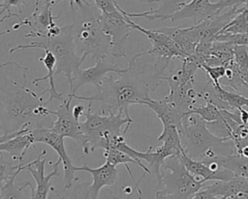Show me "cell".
Wrapping results in <instances>:
<instances>
[{
    "label": "cell",
    "mask_w": 248,
    "mask_h": 199,
    "mask_svg": "<svg viewBox=\"0 0 248 199\" xmlns=\"http://www.w3.org/2000/svg\"><path fill=\"white\" fill-rule=\"evenodd\" d=\"M140 105L152 110L162 124H173L179 128L181 126L184 114L170 100L164 97L161 100H154L151 97L141 102Z\"/></svg>",
    "instance_id": "cell-20"
},
{
    "label": "cell",
    "mask_w": 248,
    "mask_h": 199,
    "mask_svg": "<svg viewBox=\"0 0 248 199\" xmlns=\"http://www.w3.org/2000/svg\"><path fill=\"white\" fill-rule=\"evenodd\" d=\"M32 137L36 143H43L52 148L58 154V158L61 160L64 169V188L70 189L74 181H78L75 173L78 171V167L74 166L70 157L68 156L65 146L64 138L62 135L54 132L51 128L39 127L31 130Z\"/></svg>",
    "instance_id": "cell-10"
},
{
    "label": "cell",
    "mask_w": 248,
    "mask_h": 199,
    "mask_svg": "<svg viewBox=\"0 0 248 199\" xmlns=\"http://www.w3.org/2000/svg\"><path fill=\"white\" fill-rule=\"evenodd\" d=\"M200 68L204 70L206 76L208 77V80L215 85V86H221L220 80L225 77L227 67L224 65L219 66H210L207 64H201Z\"/></svg>",
    "instance_id": "cell-35"
},
{
    "label": "cell",
    "mask_w": 248,
    "mask_h": 199,
    "mask_svg": "<svg viewBox=\"0 0 248 199\" xmlns=\"http://www.w3.org/2000/svg\"><path fill=\"white\" fill-rule=\"evenodd\" d=\"M142 57V52L136 53L128 60V66L114 79L111 75L106 77L97 92L91 96L74 95V98L84 101L100 102L101 114H117L123 111L129 115V106L141 104L150 98V93L163 82V75L157 70L154 62H147Z\"/></svg>",
    "instance_id": "cell-2"
},
{
    "label": "cell",
    "mask_w": 248,
    "mask_h": 199,
    "mask_svg": "<svg viewBox=\"0 0 248 199\" xmlns=\"http://www.w3.org/2000/svg\"><path fill=\"white\" fill-rule=\"evenodd\" d=\"M234 67L248 85V49L247 46H234Z\"/></svg>",
    "instance_id": "cell-32"
},
{
    "label": "cell",
    "mask_w": 248,
    "mask_h": 199,
    "mask_svg": "<svg viewBox=\"0 0 248 199\" xmlns=\"http://www.w3.org/2000/svg\"><path fill=\"white\" fill-rule=\"evenodd\" d=\"M155 2L158 3L157 9L145 11L142 13H128L124 11L119 5H117V8L119 11L130 17H142L149 20H168L169 17L179 11L188 2V0H155Z\"/></svg>",
    "instance_id": "cell-23"
},
{
    "label": "cell",
    "mask_w": 248,
    "mask_h": 199,
    "mask_svg": "<svg viewBox=\"0 0 248 199\" xmlns=\"http://www.w3.org/2000/svg\"><path fill=\"white\" fill-rule=\"evenodd\" d=\"M101 21L104 30L110 38V55L113 58L126 57V43L132 26L125 15L117 8L112 13H102Z\"/></svg>",
    "instance_id": "cell-9"
},
{
    "label": "cell",
    "mask_w": 248,
    "mask_h": 199,
    "mask_svg": "<svg viewBox=\"0 0 248 199\" xmlns=\"http://www.w3.org/2000/svg\"><path fill=\"white\" fill-rule=\"evenodd\" d=\"M78 171H86L92 176V182L86 185V198H98L100 190L104 186L113 184L117 177L116 166L108 161L97 168H90L83 164L78 167Z\"/></svg>",
    "instance_id": "cell-17"
},
{
    "label": "cell",
    "mask_w": 248,
    "mask_h": 199,
    "mask_svg": "<svg viewBox=\"0 0 248 199\" xmlns=\"http://www.w3.org/2000/svg\"><path fill=\"white\" fill-rule=\"evenodd\" d=\"M228 2L230 4V7L248 5V0H228Z\"/></svg>",
    "instance_id": "cell-40"
},
{
    "label": "cell",
    "mask_w": 248,
    "mask_h": 199,
    "mask_svg": "<svg viewBox=\"0 0 248 199\" xmlns=\"http://www.w3.org/2000/svg\"><path fill=\"white\" fill-rule=\"evenodd\" d=\"M124 69H121L118 65L108 62L107 58L96 60V64L92 67L79 70L73 78L70 85V95L74 97L77 90L84 84H92L96 88L102 83L103 80L107 77L108 73H116L117 75L122 73Z\"/></svg>",
    "instance_id": "cell-14"
},
{
    "label": "cell",
    "mask_w": 248,
    "mask_h": 199,
    "mask_svg": "<svg viewBox=\"0 0 248 199\" xmlns=\"http://www.w3.org/2000/svg\"><path fill=\"white\" fill-rule=\"evenodd\" d=\"M137 1L143 2V3H148V4H151V3H154V2H155V0H137Z\"/></svg>",
    "instance_id": "cell-41"
},
{
    "label": "cell",
    "mask_w": 248,
    "mask_h": 199,
    "mask_svg": "<svg viewBox=\"0 0 248 199\" xmlns=\"http://www.w3.org/2000/svg\"><path fill=\"white\" fill-rule=\"evenodd\" d=\"M95 6L102 13H112L117 10L118 3L115 0H93Z\"/></svg>",
    "instance_id": "cell-37"
},
{
    "label": "cell",
    "mask_w": 248,
    "mask_h": 199,
    "mask_svg": "<svg viewBox=\"0 0 248 199\" xmlns=\"http://www.w3.org/2000/svg\"><path fill=\"white\" fill-rule=\"evenodd\" d=\"M181 159L186 166V168L196 177L202 178L203 181L208 182V181H229L235 177V175L225 168H222L220 170L214 171L210 169V167L205 164L202 160H197L193 159L190 156H188L184 151L180 153Z\"/></svg>",
    "instance_id": "cell-21"
},
{
    "label": "cell",
    "mask_w": 248,
    "mask_h": 199,
    "mask_svg": "<svg viewBox=\"0 0 248 199\" xmlns=\"http://www.w3.org/2000/svg\"><path fill=\"white\" fill-rule=\"evenodd\" d=\"M40 61L44 63L47 70V75L42 78H36L33 80L32 83L34 85H39L38 82H42L45 80H48L49 82V86L48 88H46L43 90L44 93L49 92V99L47 100V103H49L52 100H57L59 102H63L67 96H65L62 93L57 92L55 88V83H54V75H55V70H56V57L50 50H45V56L39 58Z\"/></svg>",
    "instance_id": "cell-24"
},
{
    "label": "cell",
    "mask_w": 248,
    "mask_h": 199,
    "mask_svg": "<svg viewBox=\"0 0 248 199\" xmlns=\"http://www.w3.org/2000/svg\"><path fill=\"white\" fill-rule=\"evenodd\" d=\"M248 32V5L240 7L239 12L226 25L221 33H246ZM220 33V34H221Z\"/></svg>",
    "instance_id": "cell-31"
},
{
    "label": "cell",
    "mask_w": 248,
    "mask_h": 199,
    "mask_svg": "<svg viewBox=\"0 0 248 199\" xmlns=\"http://www.w3.org/2000/svg\"><path fill=\"white\" fill-rule=\"evenodd\" d=\"M31 130L26 127L13 134L0 136V150L7 152L15 160L22 161L27 149L35 145Z\"/></svg>",
    "instance_id": "cell-18"
},
{
    "label": "cell",
    "mask_w": 248,
    "mask_h": 199,
    "mask_svg": "<svg viewBox=\"0 0 248 199\" xmlns=\"http://www.w3.org/2000/svg\"><path fill=\"white\" fill-rule=\"evenodd\" d=\"M84 111H85L84 106H82V105H80V104H79V105H76V106L72 109V112H73V115H74L75 118H76L77 120H78V121H79L80 116L84 115Z\"/></svg>",
    "instance_id": "cell-38"
},
{
    "label": "cell",
    "mask_w": 248,
    "mask_h": 199,
    "mask_svg": "<svg viewBox=\"0 0 248 199\" xmlns=\"http://www.w3.org/2000/svg\"><path fill=\"white\" fill-rule=\"evenodd\" d=\"M53 6V3L45 0L44 5L36 8L30 17L14 24L13 30H17L20 26L27 25L30 28V32L25 35V38H36L40 35L46 34L49 28L57 25L55 23V19H57L59 16L54 17L52 15Z\"/></svg>",
    "instance_id": "cell-16"
},
{
    "label": "cell",
    "mask_w": 248,
    "mask_h": 199,
    "mask_svg": "<svg viewBox=\"0 0 248 199\" xmlns=\"http://www.w3.org/2000/svg\"><path fill=\"white\" fill-rule=\"evenodd\" d=\"M26 45H18L10 50V53L26 49H43L50 50L56 57L55 75L63 74L69 84L74 76L80 70V65L85 59L76 51L74 43V23L62 27L60 34L54 37H38Z\"/></svg>",
    "instance_id": "cell-5"
},
{
    "label": "cell",
    "mask_w": 248,
    "mask_h": 199,
    "mask_svg": "<svg viewBox=\"0 0 248 199\" xmlns=\"http://www.w3.org/2000/svg\"><path fill=\"white\" fill-rule=\"evenodd\" d=\"M73 98L74 97L72 95L68 94L67 98L61 102L55 111H53V116H56V120L52 123L50 128L63 137L74 139L82 147L84 150L86 149V139L84 133L81 130L80 122L75 118L70 108Z\"/></svg>",
    "instance_id": "cell-11"
},
{
    "label": "cell",
    "mask_w": 248,
    "mask_h": 199,
    "mask_svg": "<svg viewBox=\"0 0 248 199\" xmlns=\"http://www.w3.org/2000/svg\"><path fill=\"white\" fill-rule=\"evenodd\" d=\"M104 157L106 158V161H108L109 163L113 164L114 166H118L120 164H124L126 170L128 171L130 177L132 178V180L135 182V186H137V182L136 179L133 175L132 170L130 169V167L128 166V163H133L136 164L138 166H140L145 173L150 174L151 171L149 169V167H145L142 162H140L138 160H136L135 158H133L132 156H130L129 154H127L126 152H123L117 149H105L104 151Z\"/></svg>",
    "instance_id": "cell-27"
},
{
    "label": "cell",
    "mask_w": 248,
    "mask_h": 199,
    "mask_svg": "<svg viewBox=\"0 0 248 199\" xmlns=\"http://www.w3.org/2000/svg\"><path fill=\"white\" fill-rule=\"evenodd\" d=\"M92 103L89 101L86 113H84L85 120L80 122V127L86 139V149L83 150L85 154L94 151L97 149L99 141L103 135L108 132L127 133L130 125L133 123L132 117L123 116L124 112L119 111L117 114L99 115L91 112Z\"/></svg>",
    "instance_id": "cell-7"
},
{
    "label": "cell",
    "mask_w": 248,
    "mask_h": 199,
    "mask_svg": "<svg viewBox=\"0 0 248 199\" xmlns=\"http://www.w3.org/2000/svg\"><path fill=\"white\" fill-rule=\"evenodd\" d=\"M160 174L155 194L158 199L193 198L205 182L202 179H197L186 168L180 153L167 157L160 168Z\"/></svg>",
    "instance_id": "cell-6"
},
{
    "label": "cell",
    "mask_w": 248,
    "mask_h": 199,
    "mask_svg": "<svg viewBox=\"0 0 248 199\" xmlns=\"http://www.w3.org/2000/svg\"><path fill=\"white\" fill-rule=\"evenodd\" d=\"M46 153V150L43 149L42 152L39 154V156L34 161L27 163V166H26V170L28 172H30V174L34 178L36 184H37L36 188L34 189L32 184L29 182V187L31 188V195H30L31 198H46L49 190L58 194L56 189L51 186L50 180L53 177L59 176L58 166L61 163V160L58 158V160L53 165V167H54L53 170L49 174L46 175L45 174V164L46 162V158L42 159V156H44Z\"/></svg>",
    "instance_id": "cell-15"
},
{
    "label": "cell",
    "mask_w": 248,
    "mask_h": 199,
    "mask_svg": "<svg viewBox=\"0 0 248 199\" xmlns=\"http://www.w3.org/2000/svg\"><path fill=\"white\" fill-rule=\"evenodd\" d=\"M217 41H224L235 46H247L248 47V32L246 33H221L215 37Z\"/></svg>",
    "instance_id": "cell-36"
},
{
    "label": "cell",
    "mask_w": 248,
    "mask_h": 199,
    "mask_svg": "<svg viewBox=\"0 0 248 199\" xmlns=\"http://www.w3.org/2000/svg\"><path fill=\"white\" fill-rule=\"evenodd\" d=\"M228 8H230L228 0H219L215 3H212L209 0H191L179 11L170 16L168 19L174 22L180 19L189 18L194 21V24H198L202 20L219 15Z\"/></svg>",
    "instance_id": "cell-12"
},
{
    "label": "cell",
    "mask_w": 248,
    "mask_h": 199,
    "mask_svg": "<svg viewBox=\"0 0 248 199\" xmlns=\"http://www.w3.org/2000/svg\"><path fill=\"white\" fill-rule=\"evenodd\" d=\"M194 83L195 80L183 83H170L169 84L170 92L165 96L167 99L173 102L184 116L196 106L199 99H202L201 91L195 89Z\"/></svg>",
    "instance_id": "cell-19"
},
{
    "label": "cell",
    "mask_w": 248,
    "mask_h": 199,
    "mask_svg": "<svg viewBox=\"0 0 248 199\" xmlns=\"http://www.w3.org/2000/svg\"><path fill=\"white\" fill-rule=\"evenodd\" d=\"M193 198H248V179L235 176L229 181H214Z\"/></svg>",
    "instance_id": "cell-13"
},
{
    "label": "cell",
    "mask_w": 248,
    "mask_h": 199,
    "mask_svg": "<svg viewBox=\"0 0 248 199\" xmlns=\"http://www.w3.org/2000/svg\"><path fill=\"white\" fill-rule=\"evenodd\" d=\"M203 160H214L222 168L232 171L235 176L245 177L248 179V157L237 152L229 155H216L212 158Z\"/></svg>",
    "instance_id": "cell-26"
},
{
    "label": "cell",
    "mask_w": 248,
    "mask_h": 199,
    "mask_svg": "<svg viewBox=\"0 0 248 199\" xmlns=\"http://www.w3.org/2000/svg\"><path fill=\"white\" fill-rule=\"evenodd\" d=\"M80 10V19L74 22L76 51L82 57L91 55L95 60L110 55V38L103 28L102 12L86 0L76 2Z\"/></svg>",
    "instance_id": "cell-4"
},
{
    "label": "cell",
    "mask_w": 248,
    "mask_h": 199,
    "mask_svg": "<svg viewBox=\"0 0 248 199\" xmlns=\"http://www.w3.org/2000/svg\"><path fill=\"white\" fill-rule=\"evenodd\" d=\"M25 66L15 61H7L0 66V130L1 136L17 132L23 128L44 127L42 121L53 111L43 101V91L39 95L27 86Z\"/></svg>",
    "instance_id": "cell-1"
},
{
    "label": "cell",
    "mask_w": 248,
    "mask_h": 199,
    "mask_svg": "<svg viewBox=\"0 0 248 199\" xmlns=\"http://www.w3.org/2000/svg\"><path fill=\"white\" fill-rule=\"evenodd\" d=\"M17 175L7 178L4 181L0 182V198H26L23 193V189L26 186H29V182L25 183H16V178Z\"/></svg>",
    "instance_id": "cell-29"
},
{
    "label": "cell",
    "mask_w": 248,
    "mask_h": 199,
    "mask_svg": "<svg viewBox=\"0 0 248 199\" xmlns=\"http://www.w3.org/2000/svg\"><path fill=\"white\" fill-rule=\"evenodd\" d=\"M1 22H3L5 19L10 18L12 17H16L18 18V20H21L20 17L12 11V8L15 7L18 10V13H22V7H26V1L25 0H1Z\"/></svg>",
    "instance_id": "cell-34"
},
{
    "label": "cell",
    "mask_w": 248,
    "mask_h": 199,
    "mask_svg": "<svg viewBox=\"0 0 248 199\" xmlns=\"http://www.w3.org/2000/svg\"><path fill=\"white\" fill-rule=\"evenodd\" d=\"M125 17L127 21L131 24L132 29L138 30L139 32L142 33L150 41L151 48L149 50H145L144 53L147 55H151L154 58L155 67L163 76L166 75V71L170 68L171 59L173 57H177L179 59L186 57L178 50L170 37H169L167 34L159 31L158 29H145L140 24L136 23L134 20H132L130 17L126 15Z\"/></svg>",
    "instance_id": "cell-8"
},
{
    "label": "cell",
    "mask_w": 248,
    "mask_h": 199,
    "mask_svg": "<svg viewBox=\"0 0 248 199\" xmlns=\"http://www.w3.org/2000/svg\"><path fill=\"white\" fill-rule=\"evenodd\" d=\"M3 152L4 151L0 150V182L6 180L9 177L18 175L22 170L26 169L27 166V164H25L23 161H20L16 165L8 162L4 158Z\"/></svg>",
    "instance_id": "cell-33"
},
{
    "label": "cell",
    "mask_w": 248,
    "mask_h": 199,
    "mask_svg": "<svg viewBox=\"0 0 248 199\" xmlns=\"http://www.w3.org/2000/svg\"><path fill=\"white\" fill-rule=\"evenodd\" d=\"M157 140L162 141L165 146L177 153H181L182 151H184L179 130L177 126L173 124L163 125V131Z\"/></svg>",
    "instance_id": "cell-28"
},
{
    "label": "cell",
    "mask_w": 248,
    "mask_h": 199,
    "mask_svg": "<svg viewBox=\"0 0 248 199\" xmlns=\"http://www.w3.org/2000/svg\"><path fill=\"white\" fill-rule=\"evenodd\" d=\"M178 130L184 152L193 159L203 160L236 152L233 142L228 136L213 134L207 128V122L197 114L184 116Z\"/></svg>",
    "instance_id": "cell-3"
},
{
    "label": "cell",
    "mask_w": 248,
    "mask_h": 199,
    "mask_svg": "<svg viewBox=\"0 0 248 199\" xmlns=\"http://www.w3.org/2000/svg\"><path fill=\"white\" fill-rule=\"evenodd\" d=\"M188 114H197L207 123L221 121L223 119L222 109L210 101H205L202 105L195 106L187 113V115Z\"/></svg>",
    "instance_id": "cell-30"
},
{
    "label": "cell",
    "mask_w": 248,
    "mask_h": 199,
    "mask_svg": "<svg viewBox=\"0 0 248 199\" xmlns=\"http://www.w3.org/2000/svg\"><path fill=\"white\" fill-rule=\"evenodd\" d=\"M234 46L235 45L228 42L214 40L210 49L209 55L204 64L210 66H226L231 60L234 58Z\"/></svg>",
    "instance_id": "cell-25"
},
{
    "label": "cell",
    "mask_w": 248,
    "mask_h": 199,
    "mask_svg": "<svg viewBox=\"0 0 248 199\" xmlns=\"http://www.w3.org/2000/svg\"><path fill=\"white\" fill-rule=\"evenodd\" d=\"M46 1H49V2H51V3H53L54 5H56L60 0H46ZM69 1V4H70V7H71V9L74 11L75 10V3H76V1L77 0H68ZM39 2H40V0H35V9L36 8H39Z\"/></svg>",
    "instance_id": "cell-39"
},
{
    "label": "cell",
    "mask_w": 248,
    "mask_h": 199,
    "mask_svg": "<svg viewBox=\"0 0 248 199\" xmlns=\"http://www.w3.org/2000/svg\"><path fill=\"white\" fill-rule=\"evenodd\" d=\"M159 31L167 34L174 42L178 50L185 55L190 56L195 52L196 47L200 42L193 26L190 27H161Z\"/></svg>",
    "instance_id": "cell-22"
}]
</instances>
